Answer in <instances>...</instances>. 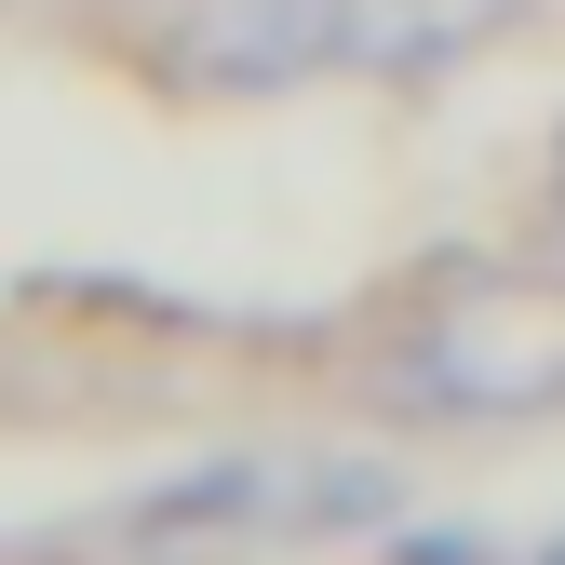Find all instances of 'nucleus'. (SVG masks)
Segmentation results:
<instances>
[{
    "label": "nucleus",
    "instance_id": "obj_5",
    "mask_svg": "<svg viewBox=\"0 0 565 565\" xmlns=\"http://www.w3.org/2000/svg\"><path fill=\"white\" fill-rule=\"evenodd\" d=\"M539 565H565V539H552V552H539Z\"/></svg>",
    "mask_w": 565,
    "mask_h": 565
},
{
    "label": "nucleus",
    "instance_id": "obj_2",
    "mask_svg": "<svg viewBox=\"0 0 565 565\" xmlns=\"http://www.w3.org/2000/svg\"><path fill=\"white\" fill-rule=\"evenodd\" d=\"M189 82H310L350 67V0H175Z\"/></svg>",
    "mask_w": 565,
    "mask_h": 565
},
{
    "label": "nucleus",
    "instance_id": "obj_4",
    "mask_svg": "<svg viewBox=\"0 0 565 565\" xmlns=\"http://www.w3.org/2000/svg\"><path fill=\"white\" fill-rule=\"evenodd\" d=\"M552 256H565V149H552Z\"/></svg>",
    "mask_w": 565,
    "mask_h": 565
},
{
    "label": "nucleus",
    "instance_id": "obj_3",
    "mask_svg": "<svg viewBox=\"0 0 565 565\" xmlns=\"http://www.w3.org/2000/svg\"><path fill=\"white\" fill-rule=\"evenodd\" d=\"M484 28H512V0H350V67H445Z\"/></svg>",
    "mask_w": 565,
    "mask_h": 565
},
{
    "label": "nucleus",
    "instance_id": "obj_1",
    "mask_svg": "<svg viewBox=\"0 0 565 565\" xmlns=\"http://www.w3.org/2000/svg\"><path fill=\"white\" fill-rule=\"evenodd\" d=\"M404 377H417V404H499V417H525V404H552L565 391V282H458V297L404 337Z\"/></svg>",
    "mask_w": 565,
    "mask_h": 565
}]
</instances>
